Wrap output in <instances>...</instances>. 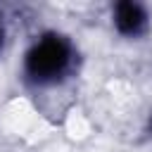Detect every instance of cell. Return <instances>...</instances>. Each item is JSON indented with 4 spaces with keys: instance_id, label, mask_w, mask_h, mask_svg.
Masks as SVG:
<instances>
[{
    "instance_id": "obj_2",
    "label": "cell",
    "mask_w": 152,
    "mask_h": 152,
    "mask_svg": "<svg viewBox=\"0 0 152 152\" xmlns=\"http://www.w3.org/2000/svg\"><path fill=\"white\" fill-rule=\"evenodd\" d=\"M112 26L124 38H140L150 26V14L140 2L121 0L112 7Z\"/></svg>"
},
{
    "instance_id": "obj_3",
    "label": "cell",
    "mask_w": 152,
    "mask_h": 152,
    "mask_svg": "<svg viewBox=\"0 0 152 152\" xmlns=\"http://www.w3.org/2000/svg\"><path fill=\"white\" fill-rule=\"evenodd\" d=\"M5 45V26H2V19H0V50Z\"/></svg>"
},
{
    "instance_id": "obj_4",
    "label": "cell",
    "mask_w": 152,
    "mask_h": 152,
    "mask_svg": "<svg viewBox=\"0 0 152 152\" xmlns=\"http://www.w3.org/2000/svg\"><path fill=\"white\" fill-rule=\"evenodd\" d=\"M147 131L152 133V116H150V121H147Z\"/></svg>"
},
{
    "instance_id": "obj_1",
    "label": "cell",
    "mask_w": 152,
    "mask_h": 152,
    "mask_svg": "<svg viewBox=\"0 0 152 152\" xmlns=\"http://www.w3.org/2000/svg\"><path fill=\"white\" fill-rule=\"evenodd\" d=\"M74 64V45L64 33L45 31L40 33L24 55V74L36 86L59 83Z\"/></svg>"
}]
</instances>
